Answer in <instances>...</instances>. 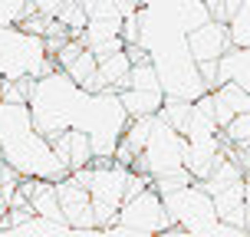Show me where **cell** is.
<instances>
[{
  "mask_svg": "<svg viewBox=\"0 0 250 237\" xmlns=\"http://www.w3.org/2000/svg\"><path fill=\"white\" fill-rule=\"evenodd\" d=\"M0 158L20 178L60 181L69 175L53 142L33 125L26 102H0Z\"/></svg>",
  "mask_w": 250,
  "mask_h": 237,
  "instance_id": "obj_1",
  "label": "cell"
},
{
  "mask_svg": "<svg viewBox=\"0 0 250 237\" xmlns=\"http://www.w3.org/2000/svg\"><path fill=\"white\" fill-rule=\"evenodd\" d=\"M83 99H86V89L79 86L66 69L56 66V69L33 79L26 106H30L33 125L46 138H53V135H60V132H66V129H76Z\"/></svg>",
  "mask_w": 250,
  "mask_h": 237,
  "instance_id": "obj_2",
  "label": "cell"
},
{
  "mask_svg": "<svg viewBox=\"0 0 250 237\" xmlns=\"http://www.w3.org/2000/svg\"><path fill=\"white\" fill-rule=\"evenodd\" d=\"M165 208L171 217L168 234H188V237H240L244 231H237L234 224H224L217 217L211 191L201 181H185V185L165 191Z\"/></svg>",
  "mask_w": 250,
  "mask_h": 237,
  "instance_id": "obj_3",
  "label": "cell"
},
{
  "mask_svg": "<svg viewBox=\"0 0 250 237\" xmlns=\"http://www.w3.org/2000/svg\"><path fill=\"white\" fill-rule=\"evenodd\" d=\"M128 112H125L122 99L115 89H86V99L76 119V129H83L92 145V158H115L119 138H122Z\"/></svg>",
  "mask_w": 250,
  "mask_h": 237,
  "instance_id": "obj_4",
  "label": "cell"
},
{
  "mask_svg": "<svg viewBox=\"0 0 250 237\" xmlns=\"http://www.w3.org/2000/svg\"><path fill=\"white\" fill-rule=\"evenodd\" d=\"M69 175L89 188L99 231L109 227L115 221L119 208H122V201L128 198V175H132V168L122 165L119 158H92L86 168H76Z\"/></svg>",
  "mask_w": 250,
  "mask_h": 237,
  "instance_id": "obj_5",
  "label": "cell"
},
{
  "mask_svg": "<svg viewBox=\"0 0 250 237\" xmlns=\"http://www.w3.org/2000/svg\"><path fill=\"white\" fill-rule=\"evenodd\" d=\"M56 69L46 40L20 23H0V79H37Z\"/></svg>",
  "mask_w": 250,
  "mask_h": 237,
  "instance_id": "obj_6",
  "label": "cell"
},
{
  "mask_svg": "<svg viewBox=\"0 0 250 237\" xmlns=\"http://www.w3.org/2000/svg\"><path fill=\"white\" fill-rule=\"evenodd\" d=\"M132 168L142 172V175H148L151 185H155V181H165V178L188 175V168H185V135H181L162 112L151 115L148 142H145L142 155L132 162Z\"/></svg>",
  "mask_w": 250,
  "mask_h": 237,
  "instance_id": "obj_7",
  "label": "cell"
},
{
  "mask_svg": "<svg viewBox=\"0 0 250 237\" xmlns=\"http://www.w3.org/2000/svg\"><path fill=\"white\" fill-rule=\"evenodd\" d=\"M171 217L165 208V198L155 185L142 188L135 194H128L122 201V208L115 214V221L109 227H102V234H115V237H155V234H168Z\"/></svg>",
  "mask_w": 250,
  "mask_h": 237,
  "instance_id": "obj_8",
  "label": "cell"
},
{
  "mask_svg": "<svg viewBox=\"0 0 250 237\" xmlns=\"http://www.w3.org/2000/svg\"><path fill=\"white\" fill-rule=\"evenodd\" d=\"M151 66L158 69V79H162V92L165 99H181V102H194L201 99L204 92H211L204 76H201L198 60L188 50V40L168 46V50H158L148 56Z\"/></svg>",
  "mask_w": 250,
  "mask_h": 237,
  "instance_id": "obj_9",
  "label": "cell"
},
{
  "mask_svg": "<svg viewBox=\"0 0 250 237\" xmlns=\"http://www.w3.org/2000/svg\"><path fill=\"white\" fill-rule=\"evenodd\" d=\"M56 194H60V208L66 224L73 227V234H102L96 224V211H92V198L89 188L83 181H76L73 175H66L56 181Z\"/></svg>",
  "mask_w": 250,
  "mask_h": 237,
  "instance_id": "obj_10",
  "label": "cell"
},
{
  "mask_svg": "<svg viewBox=\"0 0 250 237\" xmlns=\"http://www.w3.org/2000/svg\"><path fill=\"white\" fill-rule=\"evenodd\" d=\"M221 155H224V138H221V132L185 138V168L194 181H204V178L211 175L214 165L221 162Z\"/></svg>",
  "mask_w": 250,
  "mask_h": 237,
  "instance_id": "obj_11",
  "label": "cell"
},
{
  "mask_svg": "<svg viewBox=\"0 0 250 237\" xmlns=\"http://www.w3.org/2000/svg\"><path fill=\"white\" fill-rule=\"evenodd\" d=\"M230 46L234 43H230V30L224 20H208L188 33V50L198 63H217Z\"/></svg>",
  "mask_w": 250,
  "mask_h": 237,
  "instance_id": "obj_12",
  "label": "cell"
},
{
  "mask_svg": "<svg viewBox=\"0 0 250 237\" xmlns=\"http://www.w3.org/2000/svg\"><path fill=\"white\" fill-rule=\"evenodd\" d=\"M122 26H125V17H89L86 30L79 33V40H83L96 56H105V53H115V50L125 46Z\"/></svg>",
  "mask_w": 250,
  "mask_h": 237,
  "instance_id": "obj_13",
  "label": "cell"
},
{
  "mask_svg": "<svg viewBox=\"0 0 250 237\" xmlns=\"http://www.w3.org/2000/svg\"><path fill=\"white\" fill-rule=\"evenodd\" d=\"M50 142H53L56 155L62 158V165H66L69 172L86 168V165L92 162V145H89V135L83 132V129H66V132H60V135H53Z\"/></svg>",
  "mask_w": 250,
  "mask_h": 237,
  "instance_id": "obj_14",
  "label": "cell"
},
{
  "mask_svg": "<svg viewBox=\"0 0 250 237\" xmlns=\"http://www.w3.org/2000/svg\"><path fill=\"white\" fill-rule=\"evenodd\" d=\"M128 73H132V60H128V53L115 50V53H105V56H99V69H96V79H92V92L96 89H125L128 86Z\"/></svg>",
  "mask_w": 250,
  "mask_h": 237,
  "instance_id": "obj_15",
  "label": "cell"
},
{
  "mask_svg": "<svg viewBox=\"0 0 250 237\" xmlns=\"http://www.w3.org/2000/svg\"><path fill=\"white\" fill-rule=\"evenodd\" d=\"M119 99H122L128 119H142V115L162 112L165 92L162 89H132V86H125V89H119Z\"/></svg>",
  "mask_w": 250,
  "mask_h": 237,
  "instance_id": "obj_16",
  "label": "cell"
},
{
  "mask_svg": "<svg viewBox=\"0 0 250 237\" xmlns=\"http://www.w3.org/2000/svg\"><path fill=\"white\" fill-rule=\"evenodd\" d=\"M7 234L10 237H66V234H73V227L66 224V221H53V217H43V214H30L20 224L7 227Z\"/></svg>",
  "mask_w": 250,
  "mask_h": 237,
  "instance_id": "obj_17",
  "label": "cell"
},
{
  "mask_svg": "<svg viewBox=\"0 0 250 237\" xmlns=\"http://www.w3.org/2000/svg\"><path fill=\"white\" fill-rule=\"evenodd\" d=\"M60 69H66V73L73 76V79H76L83 89H89V86H92V79H96V69H99V56H96V53H92L86 43H83V50L76 53L69 63H62Z\"/></svg>",
  "mask_w": 250,
  "mask_h": 237,
  "instance_id": "obj_18",
  "label": "cell"
},
{
  "mask_svg": "<svg viewBox=\"0 0 250 237\" xmlns=\"http://www.w3.org/2000/svg\"><path fill=\"white\" fill-rule=\"evenodd\" d=\"M227 30H230V43L234 46L250 50V0L237 3V10L230 13V20H227Z\"/></svg>",
  "mask_w": 250,
  "mask_h": 237,
  "instance_id": "obj_19",
  "label": "cell"
},
{
  "mask_svg": "<svg viewBox=\"0 0 250 237\" xmlns=\"http://www.w3.org/2000/svg\"><path fill=\"white\" fill-rule=\"evenodd\" d=\"M53 17H56V20H60L62 26H66V30H69V33H73V37H79V33H83V30H86V7H83V0H62L60 3V10L53 13Z\"/></svg>",
  "mask_w": 250,
  "mask_h": 237,
  "instance_id": "obj_20",
  "label": "cell"
},
{
  "mask_svg": "<svg viewBox=\"0 0 250 237\" xmlns=\"http://www.w3.org/2000/svg\"><path fill=\"white\" fill-rule=\"evenodd\" d=\"M221 138H224V145H244V142H250V109L234 115L221 129Z\"/></svg>",
  "mask_w": 250,
  "mask_h": 237,
  "instance_id": "obj_21",
  "label": "cell"
},
{
  "mask_svg": "<svg viewBox=\"0 0 250 237\" xmlns=\"http://www.w3.org/2000/svg\"><path fill=\"white\" fill-rule=\"evenodd\" d=\"M30 10H37L30 0H0V23H23Z\"/></svg>",
  "mask_w": 250,
  "mask_h": 237,
  "instance_id": "obj_22",
  "label": "cell"
},
{
  "mask_svg": "<svg viewBox=\"0 0 250 237\" xmlns=\"http://www.w3.org/2000/svg\"><path fill=\"white\" fill-rule=\"evenodd\" d=\"M7 208H10V201H7V194L0 191V221H3V214H7Z\"/></svg>",
  "mask_w": 250,
  "mask_h": 237,
  "instance_id": "obj_23",
  "label": "cell"
},
{
  "mask_svg": "<svg viewBox=\"0 0 250 237\" xmlns=\"http://www.w3.org/2000/svg\"><path fill=\"white\" fill-rule=\"evenodd\" d=\"M0 175H3V158H0Z\"/></svg>",
  "mask_w": 250,
  "mask_h": 237,
  "instance_id": "obj_24",
  "label": "cell"
},
{
  "mask_svg": "<svg viewBox=\"0 0 250 237\" xmlns=\"http://www.w3.org/2000/svg\"><path fill=\"white\" fill-rule=\"evenodd\" d=\"M247 181H250V168H247Z\"/></svg>",
  "mask_w": 250,
  "mask_h": 237,
  "instance_id": "obj_25",
  "label": "cell"
},
{
  "mask_svg": "<svg viewBox=\"0 0 250 237\" xmlns=\"http://www.w3.org/2000/svg\"><path fill=\"white\" fill-rule=\"evenodd\" d=\"M0 102H3V99H0Z\"/></svg>",
  "mask_w": 250,
  "mask_h": 237,
  "instance_id": "obj_26",
  "label": "cell"
}]
</instances>
